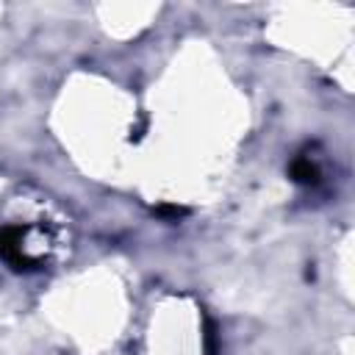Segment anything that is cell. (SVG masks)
<instances>
[{
    "label": "cell",
    "mask_w": 355,
    "mask_h": 355,
    "mask_svg": "<svg viewBox=\"0 0 355 355\" xmlns=\"http://www.w3.org/2000/svg\"><path fill=\"white\" fill-rule=\"evenodd\" d=\"M291 178L297 183H302V186H316L319 178H322V169H319V164H316L313 155H300L291 164Z\"/></svg>",
    "instance_id": "cell-1"
}]
</instances>
